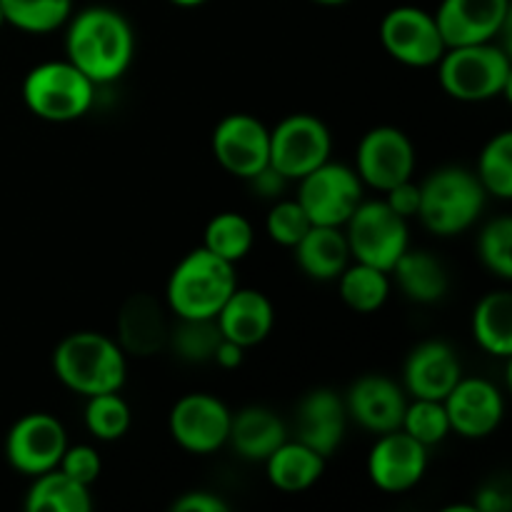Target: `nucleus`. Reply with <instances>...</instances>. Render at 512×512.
Segmentation results:
<instances>
[{"label": "nucleus", "instance_id": "nucleus-13", "mask_svg": "<svg viewBox=\"0 0 512 512\" xmlns=\"http://www.w3.org/2000/svg\"><path fill=\"white\" fill-rule=\"evenodd\" d=\"M65 448H68V435L63 423L48 413L23 415L5 435V458L10 468L28 478L58 468Z\"/></svg>", "mask_w": 512, "mask_h": 512}, {"label": "nucleus", "instance_id": "nucleus-32", "mask_svg": "<svg viewBox=\"0 0 512 512\" xmlns=\"http://www.w3.org/2000/svg\"><path fill=\"white\" fill-rule=\"evenodd\" d=\"M85 428L93 438L103 440V443H113V440L125 438L133 423V413L130 405L120 398L118 393H100L90 395L85 403Z\"/></svg>", "mask_w": 512, "mask_h": 512}, {"label": "nucleus", "instance_id": "nucleus-17", "mask_svg": "<svg viewBox=\"0 0 512 512\" xmlns=\"http://www.w3.org/2000/svg\"><path fill=\"white\" fill-rule=\"evenodd\" d=\"M428 470V448L405 430L378 435L368 455V475L383 493H408Z\"/></svg>", "mask_w": 512, "mask_h": 512}, {"label": "nucleus", "instance_id": "nucleus-21", "mask_svg": "<svg viewBox=\"0 0 512 512\" xmlns=\"http://www.w3.org/2000/svg\"><path fill=\"white\" fill-rule=\"evenodd\" d=\"M220 335L240 348H255L263 343L275 325V308L270 298L253 288H235L233 295L225 300L218 318Z\"/></svg>", "mask_w": 512, "mask_h": 512}, {"label": "nucleus", "instance_id": "nucleus-37", "mask_svg": "<svg viewBox=\"0 0 512 512\" xmlns=\"http://www.w3.org/2000/svg\"><path fill=\"white\" fill-rule=\"evenodd\" d=\"M265 230L270 240L283 248H295L305 233L310 230V220L298 200H278L265 218Z\"/></svg>", "mask_w": 512, "mask_h": 512}, {"label": "nucleus", "instance_id": "nucleus-14", "mask_svg": "<svg viewBox=\"0 0 512 512\" xmlns=\"http://www.w3.org/2000/svg\"><path fill=\"white\" fill-rule=\"evenodd\" d=\"M213 155L235 178H255L270 165V130L255 115H225L213 130Z\"/></svg>", "mask_w": 512, "mask_h": 512}, {"label": "nucleus", "instance_id": "nucleus-41", "mask_svg": "<svg viewBox=\"0 0 512 512\" xmlns=\"http://www.w3.org/2000/svg\"><path fill=\"white\" fill-rule=\"evenodd\" d=\"M512 498L508 493V488H500L498 483H490L485 488H480L478 500L473 503L475 510L480 512H505L510 510Z\"/></svg>", "mask_w": 512, "mask_h": 512}, {"label": "nucleus", "instance_id": "nucleus-20", "mask_svg": "<svg viewBox=\"0 0 512 512\" xmlns=\"http://www.w3.org/2000/svg\"><path fill=\"white\" fill-rule=\"evenodd\" d=\"M460 378L463 368L458 353L443 340H425L405 358L403 388L410 398L445 400Z\"/></svg>", "mask_w": 512, "mask_h": 512}, {"label": "nucleus", "instance_id": "nucleus-4", "mask_svg": "<svg viewBox=\"0 0 512 512\" xmlns=\"http://www.w3.org/2000/svg\"><path fill=\"white\" fill-rule=\"evenodd\" d=\"M488 193L478 175L460 165H448L420 183L418 220L440 238L465 233L485 208Z\"/></svg>", "mask_w": 512, "mask_h": 512}, {"label": "nucleus", "instance_id": "nucleus-5", "mask_svg": "<svg viewBox=\"0 0 512 512\" xmlns=\"http://www.w3.org/2000/svg\"><path fill=\"white\" fill-rule=\"evenodd\" d=\"M440 88L463 103H485L505 95L512 85L510 53L498 43L458 45L438 60Z\"/></svg>", "mask_w": 512, "mask_h": 512}, {"label": "nucleus", "instance_id": "nucleus-2", "mask_svg": "<svg viewBox=\"0 0 512 512\" xmlns=\"http://www.w3.org/2000/svg\"><path fill=\"white\" fill-rule=\"evenodd\" d=\"M53 370L65 388L90 398L118 393L125 385L128 363L118 340L95 330H80L60 340L53 353Z\"/></svg>", "mask_w": 512, "mask_h": 512}, {"label": "nucleus", "instance_id": "nucleus-12", "mask_svg": "<svg viewBox=\"0 0 512 512\" xmlns=\"http://www.w3.org/2000/svg\"><path fill=\"white\" fill-rule=\"evenodd\" d=\"M230 420L233 413L220 398L210 393H188L170 410L168 428L185 453L210 455L228 445Z\"/></svg>", "mask_w": 512, "mask_h": 512}, {"label": "nucleus", "instance_id": "nucleus-10", "mask_svg": "<svg viewBox=\"0 0 512 512\" xmlns=\"http://www.w3.org/2000/svg\"><path fill=\"white\" fill-rule=\"evenodd\" d=\"M380 43L390 58L410 68L438 65V60L448 50L435 23V15L418 5H398L388 10L380 23Z\"/></svg>", "mask_w": 512, "mask_h": 512}, {"label": "nucleus", "instance_id": "nucleus-34", "mask_svg": "<svg viewBox=\"0 0 512 512\" xmlns=\"http://www.w3.org/2000/svg\"><path fill=\"white\" fill-rule=\"evenodd\" d=\"M220 335L218 323L213 320H185L178 318V325L170 330V348L185 363H213L218 350Z\"/></svg>", "mask_w": 512, "mask_h": 512}, {"label": "nucleus", "instance_id": "nucleus-42", "mask_svg": "<svg viewBox=\"0 0 512 512\" xmlns=\"http://www.w3.org/2000/svg\"><path fill=\"white\" fill-rule=\"evenodd\" d=\"M248 183L253 185V188L258 190V195H263V198H280V190H283L285 185L290 183V180L283 178L278 170L270 168V165H268V168L260 170L255 178H250Z\"/></svg>", "mask_w": 512, "mask_h": 512}, {"label": "nucleus", "instance_id": "nucleus-31", "mask_svg": "<svg viewBox=\"0 0 512 512\" xmlns=\"http://www.w3.org/2000/svg\"><path fill=\"white\" fill-rule=\"evenodd\" d=\"M255 230L253 223L245 218L243 213H218L208 225H205L203 248L215 253L218 258L228 260V263H238L245 255L253 250Z\"/></svg>", "mask_w": 512, "mask_h": 512}, {"label": "nucleus", "instance_id": "nucleus-40", "mask_svg": "<svg viewBox=\"0 0 512 512\" xmlns=\"http://www.w3.org/2000/svg\"><path fill=\"white\" fill-rule=\"evenodd\" d=\"M170 510L175 512H228V503L220 500L218 495L210 493V490H190L183 493Z\"/></svg>", "mask_w": 512, "mask_h": 512}, {"label": "nucleus", "instance_id": "nucleus-6", "mask_svg": "<svg viewBox=\"0 0 512 512\" xmlns=\"http://www.w3.org/2000/svg\"><path fill=\"white\" fill-rule=\"evenodd\" d=\"M98 85L68 58L48 60L28 70L23 80L25 108L48 123H70L93 108Z\"/></svg>", "mask_w": 512, "mask_h": 512}, {"label": "nucleus", "instance_id": "nucleus-29", "mask_svg": "<svg viewBox=\"0 0 512 512\" xmlns=\"http://www.w3.org/2000/svg\"><path fill=\"white\" fill-rule=\"evenodd\" d=\"M338 290L343 303L355 313H378L390 298V273L350 260L348 268L338 275Z\"/></svg>", "mask_w": 512, "mask_h": 512}, {"label": "nucleus", "instance_id": "nucleus-28", "mask_svg": "<svg viewBox=\"0 0 512 512\" xmlns=\"http://www.w3.org/2000/svg\"><path fill=\"white\" fill-rule=\"evenodd\" d=\"M473 335L480 348L495 358L512 355V293L495 290L480 298L473 313Z\"/></svg>", "mask_w": 512, "mask_h": 512}, {"label": "nucleus", "instance_id": "nucleus-19", "mask_svg": "<svg viewBox=\"0 0 512 512\" xmlns=\"http://www.w3.org/2000/svg\"><path fill=\"white\" fill-rule=\"evenodd\" d=\"M345 400L330 388H315L305 393L295 413V440L313 448L325 460L338 453L348 430Z\"/></svg>", "mask_w": 512, "mask_h": 512}, {"label": "nucleus", "instance_id": "nucleus-3", "mask_svg": "<svg viewBox=\"0 0 512 512\" xmlns=\"http://www.w3.org/2000/svg\"><path fill=\"white\" fill-rule=\"evenodd\" d=\"M235 288V265L208 248H195L170 273L165 300L175 318L213 320Z\"/></svg>", "mask_w": 512, "mask_h": 512}, {"label": "nucleus", "instance_id": "nucleus-44", "mask_svg": "<svg viewBox=\"0 0 512 512\" xmlns=\"http://www.w3.org/2000/svg\"><path fill=\"white\" fill-rule=\"evenodd\" d=\"M173 5H180V8H198V5L208 3V0H170Z\"/></svg>", "mask_w": 512, "mask_h": 512}, {"label": "nucleus", "instance_id": "nucleus-15", "mask_svg": "<svg viewBox=\"0 0 512 512\" xmlns=\"http://www.w3.org/2000/svg\"><path fill=\"white\" fill-rule=\"evenodd\" d=\"M450 433L468 440H483L500 428L505 400L498 385L485 378H460L443 400Z\"/></svg>", "mask_w": 512, "mask_h": 512}, {"label": "nucleus", "instance_id": "nucleus-7", "mask_svg": "<svg viewBox=\"0 0 512 512\" xmlns=\"http://www.w3.org/2000/svg\"><path fill=\"white\" fill-rule=\"evenodd\" d=\"M353 260L390 273L410 248L408 220L400 218L385 200H360L343 225Z\"/></svg>", "mask_w": 512, "mask_h": 512}, {"label": "nucleus", "instance_id": "nucleus-43", "mask_svg": "<svg viewBox=\"0 0 512 512\" xmlns=\"http://www.w3.org/2000/svg\"><path fill=\"white\" fill-rule=\"evenodd\" d=\"M243 355H245V348H240V345L230 343V340H220L218 350H215V358L213 363L220 365V368L225 370H235L240 368V363H243Z\"/></svg>", "mask_w": 512, "mask_h": 512}, {"label": "nucleus", "instance_id": "nucleus-11", "mask_svg": "<svg viewBox=\"0 0 512 512\" xmlns=\"http://www.w3.org/2000/svg\"><path fill=\"white\" fill-rule=\"evenodd\" d=\"M415 145L393 125H378L360 138L355 153V173L368 188L388 193L395 185L413 180Z\"/></svg>", "mask_w": 512, "mask_h": 512}, {"label": "nucleus", "instance_id": "nucleus-25", "mask_svg": "<svg viewBox=\"0 0 512 512\" xmlns=\"http://www.w3.org/2000/svg\"><path fill=\"white\" fill-rule=\"evenodd\" d=\"M393 278L400 293L413 303H438L448 293V270L428 250H405L398 263L393 265Z\"/></svg>", "mask_w": 512, "mask_h": 512}, {"label": "nucleus", "instance_id": "nucleus-26", "mask_svg": "<svg viewBox=\"0 0 512 512\" xmlns=\"http://www.w3.org/2000/svg\"><path fill=\"white\" fill-rule=\"evenodd\" d=\"M265 473L273 488L283 493H303L325 473V458L300 440H285L265 460Z\"/></svg>", "mask_w": 512, "mask_h": 512}, {"label": "nucleus", "instance_id": "nucleus-38", "mask_svg": "<svg viewBox=\"0 0 512 512\" xmlns=\"http://www.w3.org/2000/svg\"><path fill=\"white\" fill-rule=\"evenodd\" d=\"M58 468L65 475H70L73 480H78V483L90 488L100 478V473H103V460H100L98 450L93 445H68L63 458H60Z\"/></svg>", "mask_w": 512, "mask_h": 512}, {"label": "nucleus", "instance_id": "nucleus-39", "mask_svg": "<svg viewBox=\"0 0 512 512\" xmlns=\"http://www.w3.org/2000/svg\"><path fill=\"white\" fill-rule=\"evenodd\" d=\"M385 203L400 215V218L410 220L418 218V208H420V185L413 183V180H405V183L395 185L385 193Z\"/></svg>", "mask_w": 512, "mask_h": 512}, {"label": "nucleus", "instance_id": "nucleus-24", "mask_svg": "<svg viewBox=\"0 0 512 512\" xmlns=\"http://www.w3.org/2000/svg\"><path fill=\"white\" fill-rule=\"evenodd\" d=\"M293 253L298 268L308 278L320 280V283L338 280V275L353 260L345 230L333 228V225H310V230L300 238Z\"/></svg>", "mask_w": 512, "mask_h": 512}, {"label": "nucleus", "instance_id": "nucleus-18", "mask_svg": "<svg viewBox=\"0 0 512 512\" xmlns=\"http://www.w3.org/2000/svg\"><path fill=\"white\" fill-rule=\"evenodd\" d=\"M405 388L388 375L370 373L355 380L345 395V410L348 418H353L360 428L370 430L375 435L390 433V430H400L403 423L405 405Z\"/></svg>", "mask_w": 512, "mask_h": 512}, {"label": "nucleus", "instance_id": "nucleus-1", "mask_svg": "<svg viewBox=\"0 0 512 512\" xmlns=\"http://www.w3.org/2000/svg\"><path fill=\"white\" fill-rule=\"evenodd\" d=\"M65 55L95 85L123 78L135 55V33L123 13L108 5H90L70 15Z\"/></svg>", "mask_w": 512, "mask_h": 512}, {"label": "nucleus", "instance_id": "nucleus-27", "mask_svg": "<svg viewBox=\"0 0 512 512\" xmlns=\"http://www.w3.org/2000/svg\"><path fill=\"white\" fill-rule=\"evenodd\" d=\"M25 510L28 512H90L93 510V493L88 485L78 483L60 468L45 470L35 475L25 493Z\"/></svg>", "mask_w": 512, "mask_h": 512}, {"label": "nucleus", "instance_id": "nucleus-36", "mask_svg": "<svg viewBox=\"0 0 512 512\" xmlns=\"http://www.w3.org/2000/svg\"><path fill=\"white\" fill-rule=\"evenodd\" d=\"M478 255L480 263L500 280L512 278V218L500 215L485 225L478 238Z\"/></svg>", "mask_w": 512, "mask_h": 512}, {"label": "nucleus", "instance_id": "nucleus-45", "mask_svg": "<svg viewBox=\"0 0 512 512\" xmlns=\"http://www.w3.org/2000/svg\"><path fill=\"white\" fill-rule=\"evenodd\" d=\"M313 3H318V5H345V3H350V0H313Z\"/></svg>", "mask_w": 512, "mask_h": 512}, {"label": "nucleus", "instance_id": "nucleus-8", "mask_svg": "<svg viewBox=\"0 0 512 512\" xmlns=\"http://www.w3.org/2000/svg\"><path fill=\"white\" fill-rule=\"evenodd\" d=\"M298 203L308 215L310 225H333L343 228L353 210L363 200V180L355 168L325 160L320 168L298 180Z\"/></svg>", "mask_w": 512, "mask_h": 512}, {"label": "nucleus", "instance_id": "nucleus-35", "mask_svg": "<svg viewBox=\"0 0 512 512\" xmlns=\"http://www.w3.org/2000/svg\"><path fill=\"white\" fill-rule=\"evenodd\" d=\"M400 430H405L410 438L423 443L425 448H433V445L443 443L450 435V420L448 413H445L443 400L413 398V403L405 405Z\"/></svg>", "mask_w": 512, "mask_h": 512}, {"label": "nucleus", "instance_id": "nucleus-30", "mask_svg": "<svg viewBox=\"0 0 512 512\" xmlns=\"http://www.w3.org/2000/svg\"><path fill=\"white\" fill-rule=\"evenodd\" d=\"M5 23L30 35L63 28L73 15V0H0Z\"/></svg>", "mask_w": 512, "mask_h": 512}, {"label": "nucleus", "instance_id": "nucleus-23", "mask_svg": "<svg viewBox=\"0 0 512 512\" xmlns=\"http://www.w3.org/2000/svg\"><path fill=\"white\" fill-rule=\"evenodd\" d=\"M288 440V428L278 413L263 405H248L230 420L228 445L250 463H265Z\"/></svg>", "mask_w": 512, "mask_h": 512}, {"label": "nucleus", "instance_id": "nucleus-9", "mask_svg": "<svg viewBox=\"0 0 512 512\" xmlns=\"http://www.w3.org/2000/svg\"><path fill=\"white\" fill-rule=\"evenodd\" d=\"M333 135L310 113H293L270 130V168L283 178L300 180L330 160Z\"/></svg>", "mask_w": 512, "mask_h": 512}, {"label": "nucleus", "instance_id": "nucleus-33", "mask_svg": "<svg viewBox=\"0 0 512 512\" xmlns=\"http://www.w3.org/2000/svg\"><path fill=\"white\" fill-rule=\"evenodd\" d=\"M478 175L480 185L485 188V193L493 195L498 200H510L512 198V133L503 130V133L495 135L493 140H488V145L483 148L478 158Z\"/></svg>", "mask_w": 512, "mask_h": 512}, {"label": "nucleus", "instance_id": "nucleus-16", "mask_svg": "<svg viewBox=\"0 0 512 512\" xmlns=\"http://www.w3.org/2000/svg\"><path fill=\"white\" fill-rule=\"evenodd\" d=\"M433 15L448 48L493 43L510 25V0H440Z\"/></svg>", "mask_w": 512, "mask_h": 512}, {"label": "nucleus", "instance_id": "nucleus-46", "mask_svg": "<svg viewBox=\"0 0 512 512\" xmlns=\"http://www.w3.org/2000/svg\"><path fill=\"white\" fill-rule=\"evenodd\" d=\"M5 25V15H3V8H0V28Z\"/></svg>", "mask_w": 512, "mask_h": 512}, {"label": "nucleus", "instance_id": "nucleus-22", "mask_svg": "<svg viewBox=\"0 0 512 512\" xmlns=\"http://www.w3.org/2000/svg\"><path fill=\"white\" fill-rule=\"evenodd\" d=\"M170 328L163 305L148 293L128 298L118 318V345L123 353L148 358L168 345Z\"/></svg>", "mask_w": 512, "mask_h": 512}]
</instances>
